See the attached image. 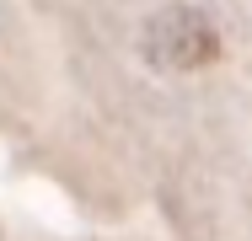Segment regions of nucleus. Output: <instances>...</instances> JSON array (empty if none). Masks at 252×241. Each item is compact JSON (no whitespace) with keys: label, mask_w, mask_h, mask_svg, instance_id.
<instances>
[{"label":"nucleus","mask_w":252,"mask_h":241,"mask_svg":"<svg viewBox=\"0 0 252 241\" xmlns=\"http://www.w3.org/2000/svg\"><path fill=\"white\" fill-rule=\"evenodd\" d=\"M145 54H151L156 70H199V64H209V59L220 54V32H215V22H209L204 11L172 5V11L151 16Z\"/></svg>","instance_id":"obj_1"}]
</instances>
